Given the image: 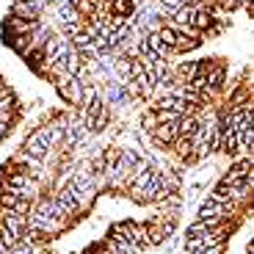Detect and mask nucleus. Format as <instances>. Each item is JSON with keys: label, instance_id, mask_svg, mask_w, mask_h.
I'll list each match as a JSON object with an SVG mask.
<instances>
[{"label": "nucleus", "instance_id": "obj_1", "mask_svg": "<svg viewBox=\"0 0 254 254\" xmlns=\"http://www.w3.org/2000/svg\"><path fill=\"white\" fill-rule=\"evenodd\" d=\"M56 91L69 102V105H80L83 80L80 77H72V75H61V77H56Z\"/></svg>", "mask_w": 254, "mask_h": 254}, {"label": "nucleus", "instance_id": "obj_2", "mask_svg": "<svg viewBox=\"0 0 254 254\" xmlns=\"http://www.w3.org/2000/svg\"><path fill=\"white\" fill-rule=\"evenodd\" d=\"M218 149L227 152V155H238V152H241V149H238V133L232 130V127L221 125V122H218Z\"/></svg>", "mask_w": 254, "mask_h": 254}, {"label": "nucleus", "instance_id": "obj_3", "mask_svg": "<svg viewBox=\"0 0 254 254\" xmlns=\"http://www.w3.org/2000/svg\"><path fill=\"white\" fill-rule=\"evenodd\" d=\"M149 135H152V141H155L158 146H172L174 141L180 138L177 125H158V127H155V130H152Z\"/></svg>", "mask_w": 254, "mask_h": 254}, {"label": "nucleus", "instance_id": "obj_4", "mask_svg": "<svg viewBox=\"0 0 254 254\" xmlns=\"http://www.w3.org/2000/svg\"><path fill=\"white\" fill-rule=\"evenodd\" d=\"M235 133H238V149H241L243 155H252V149H254V122H243Z\"/></svg>", "mask_w": 254, "mask_h": 254}, {"label": "nucleus", "instance_id": "obj_5", "mask_svg": "<svg viewBox=\"0 0 254 254\" xmlns=\"http://www.w3.org/2000/svg\"><path fill=\"white\" fill-rule=\"evenodd\" d=\"M199 45H202V36H185V33H177V42H174V53L196 50Z\"/></svg>", "mask_w": 254, "mask_h": 254}, {"label": "nucleus", "instance_id": "obj_6", "mask_svg": "<svg viewBox=\"0 0 254 254\" xmlns=\"http://www.w3.org/2000/svg\"><path fill=\"white\" fill-rule=\"evenodd\" d=\"M172 146H174V152H177L183 160H190V158H193V141L185 138V135H180V138L174 141Z\"/></svg>", "mask_w": 254, "mask_h": 254}, {"label": "nucleus", "instance_id": "obj_7", "mask_svg": "<svg viewBox=\"0 0 254 254\" xmlns=\"http://www.w3.org/2000/svg\"><path fill=\"white\" fill-rule=\"evenodd\" d=\"M141 127H144L146 133H152L155 127H158V114H155L152 108H149V111H146L144 116H141Z\"/></svg>", "mask_w": 254, "mask_h": 254}, {"label": "nucleus", "instance_id": "obj_8", "mask_svg": "<svg viewBox=\"0 0 254 254\" xmlns=\"http://www.w3.org/2000/svg\"><path fill=\"white\" fill-rule=\"evenodd\" d=\"M160 6H163L166 14H174L177 8H183L185 3H183V0H160Z\"/></svg>", "mask_w": 254, "mask_h": 254}, {"label": "nucleus", "instance_id": "obj_9", "mask_svg": "<svg viewBox=\"0 0 254 254\" xmlns=\"http://www.w3.org/2000/svg\"><path fill=\"white\" fill-rule=\"evenodd\" d=\"M8 252H11V246H6V243L0 241V254H8Z\"/></svg>", "mask_w": 254, "mask_h": 254}]
</instances>
